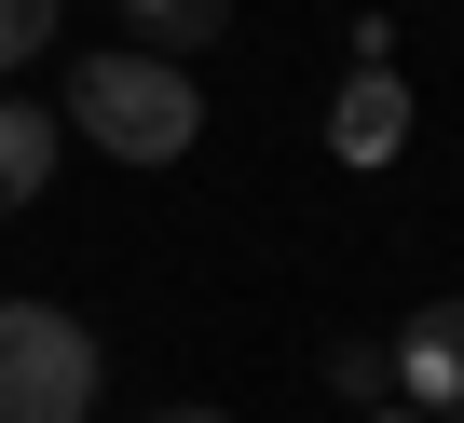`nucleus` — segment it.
I'll list each match as a JSON object with an SVG mask.
<instances>
[{"mask_svg": "<svg viewBox=\"0 0 464 423\" xmlns=\"http://www.w3.org/2000/svg\"><path fill=\"white\" fill-rule=\"evenodd\" d=\"M150 423H232V409H150Z\"/></svg>", "mask_w": 464, "mask_h": 423, "instance_id": "10", "label": "nucleus"}, {"mask_svg": "<svg viewBox=\"0 0 464 423\" xmlns=\"http://www.w3.org/2000/svg\"><path fill=\"white\" fill-rule=\"evenodd\" d=\"M96 382H110V355L69 301H0V423H82Z\"/></svg>", "mask_w": 464, "mask_h": 423, "instance_id": "2", "label": "nucleus"}, {"mask_svg": "<svg viewBox=\"0 0 464 423\" xmlns=\"http://www.w3.org/2000/svg\"><path fill=\"white\" fill-rule=\"evenodd\" d=\"M55 150H69V123H55L42 96H0V219H14V205H42Z\"/></svg>", "mask_w": 464, "mask_h": 423, "instance_id": "5", "label": "nucleus"}, {"mask_svg": "<svg viewBox=\"0 0 464 423\" xmlns=\"http://www.w3.org/2000/svg\"><path fill=\"white\" fill-rule=\"evenodd\" d=\"M123 28H137V55H178V69H191V55L232 28V0H123Z\"/></svg>", "mask_w": 464, "mask_h": 423, "instance_id": "6", "label": "nucleus"}, {"mask_svg": "<svg viewBox=\"0 0 464 423\" xmlns=\"http://www.w3.org/2000/svg\"><path fill=\"white\" fill-rule=\"evenodd\" d=\"M55 14H69V0H0V69H28V55H55Z\"/></svg>", "mask_w": 464, "mask_h": 423, "instance_id": "8", "label": "nucleus"}, {"mask_svg": "<svg viewBox=\"0 0 464 423\" xmlns=\"http://www.w3.org/2000/svg\"><path fill=\"white\" fill-rule=\"evenodd\" d=\"M355 423H423V409H410V396H382V409H355Z\"/></svg>", "mask_w": 464, "mask_h": 423, "instance_id": "9", "label": "nucleus"}, {"mask_svg": "<svg viewBox=\"0 0 464 423\" xmlns=\"http://www.w3.org/2000/svg\"><path fill=\"white\" fill-rule=\"evenodd\" d=\"M328 382H342L355 409H382V396H396V328H355V341H328Z\"/></svg>", "mask_w": 464, "mask_h": 423, "instance_id": "7", "label": "nucleus"}, {"mask_svg": "<svg viewBox=\"0 0 464 423\" xmlns=\"http://www.w3.org/2000/svg\"><path fill=\"white\" fill-rule=\"evenodd\" d=\"M328 150H342V164H396V150H410V82H396V69H355L342 110H328Z\"/></svg>", "mask_w": 464, "mask_h": 423, "instance_id": "4", "label": "nucleus"}, {"mask_svg": "<svg viewBox=\"0 0 464 423\" xmlns=\"http://www.w3.org/2000/svg\"><path fill=\"white\" fill-rule=\"evenodd\" d=\"M69 137H96L110 164H178V150L205 137V96H191V69H178V55L110 42V55H82V69H69Z\"/></svg>", "mask_w": 464, "mask_h": 423, "instance_id": "1", "label": "nucleus"}, {"mask_svg": "<svg viewBox=\"0 0 464 423\" xmlns=\"http://www.w3.org/2000/svg\"><path fill=\"white\" fill-rule=\"evenodd\" d=\"M396 396L437 423V409H464V301H423L410 328H396Z\"/></svg>", "mask_w": 464, "mask_h": 423, "instance_id": "3", "label": "nucleus"}, {"mask_svg": "<svg viewBox=\"0 0 464 423\" xmlns=\"http://www.w3.org/2000/svg\"><path fill=\"white\" fill-rule=\"evenodd\" d=\"M437 423H464V409H437Z\"/></svg>", "mask_w": 464, "mask_h": 423, "instance_id": "11", "label": "nucleus"}]
</instances>
